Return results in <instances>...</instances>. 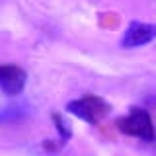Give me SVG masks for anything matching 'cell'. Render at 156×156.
<instances>
[{"mask_svg":"<svg viewBox=\"0 0 156 156\" xmlns=\"http://www.w3.org/2000/svg\"><path fill=\"white\" fill-rule=\"evenodd\" d=\"M115 127L119 133L140 139L144 143H152L156 139L154 135V125H152V117L146 109L143 107H131V111L123 117L115 121Z\"/></svg>","mask_w":156,"mask_h":156,"instance_id":"cell-1","label":"cell"},{"mask_svg":"<svg viewBox=\"0 0 156 156\" xmlns=\"http://www.w3.org/2000/svg\"><path fill=\"white\" fill-rule=\"evenodd\" d=\"M66 111H68V113H72L74 117H78V119L86 121V123L96 125V123H100L105 115H109L111 105L107 104L104 98L94 96V94H88V96L78 98V100L68 101Z\"/></svg>","mask_w":156,"mask_h":156,"instance_id":"cell-2","label":"cell"},{"mask_svg":"<svg viewBox=\"0 0 156 156\" xmlns=\"http://www.w3.org/2000/svg\"><path fill=\"white\" fill-rule=\"evenodd\" d=\"M156 39V23H144V22H131L121 37V47L135 49L148 45Z\"/></svg>","mask_w":156,"mask_h":156,"instance_id":"cell-3","label":"cell"},{"mask_svg":"<svg viewBox=\"0 0 156 156\" xmlns=\"http://www.w3.org/2000/svg\"><path fill=\"white\" fill-rule=\"evenodd\" d=\"M27 74L18 65H0V90L6 96H18L26 88Z\"/></svg>","mask_w":156,"mask_h":156,"instance_id":"cell-4","label":"cell"},{"mask_svg":"<svg viewBox=\"0 0 156 156\" xmlns=\"http://www.w3.org/2000/svg\"><path fill=\"white\" fill-rule=\"evenodd\" d=\"M53 121H55V125H57V131H58V136H61V140L65 143V140L70 139V125H68V121L62 117L61 113H53Z\"/></svg>","mask_w":156,"mask_h":156,"instance_id":"cell-5","label":"cell"}]
</instances>
